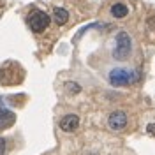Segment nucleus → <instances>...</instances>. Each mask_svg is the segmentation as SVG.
I'll return each mask as SVG.
<instances>
[{"mask_svg": "<svg viewBox=\"0 0 155 155\" xmlns=\"http://www.w3.org/2000/svg\"><path fill=\"white\" fill-rule=\"evenodd\" d=\"M107 79L115 87H125V85H132L136 81H139V72L137 71H129V69L118 67V69H113L107 74Z\"/></svg>", "mask_w": 155, "mask_h": 155, "instance_id": "nucleus-1", "label": "nucleus"}, {"mask_svg": "<svg viewBox=\"0 0 155 155\" xmlns=\"http://www.w3.org/2000/svg\"><path fill=\"white\" fill-rule=\"evenodd\" d=\"M115 49H113V57L116 60H125L130 51H132V41H130V35L127 32H118L115 37Z\"/></svg>", "mask_w": 155, "mask_h": 155, "instance_id": "nucleus-2", "label": "nucleus"}, {"mask_svg": "<svg viewBox=\"0 0 155 155\" xmlns=\"http://www.w3.org/2000/svg\"><path fill=\"white\" fill-rule=\"evenodd\" d=\"M28 27L34 34H41L49 27V16L44 11H34L28 16Z\"/></svg>", "mask_w": 155, "mask_h": 155, "instance_id": "nucleus-3", "label": "nucleus"}, {"mask_svg": "<svg viewBox=\"0 0 155 155\" xmlns=\"http://www.w3.org/2000/svg\"><path fill=\"white\" fill-rule=\"evenodd\" d=\"M107 125L111 130H122L127 125V113L124 111H113L107 118Z\"/></svg>", "mask_w": 155, "mask_h": 155, "instance_id": "nucleus-4", "label": "nucleus"}, {"mask_svg": "<svg viewBox=\"0 0 155 155\" xmlns=\"http://www.w3.org/2000/svg\"><path fill=\"white\" fill-rule=\"evenodd\" d=\"M12 124H14V113L9 111L4 104V101L0 99V129H7Z\"/></svg>", "mask_w": 155, "mask_h": 155, "instance_id": "nucleus-5", "label": "nucleus"}, {"mask_svg": "<svg viewBox=\"0 0 155 155\" xmlns=\"http://www.w3.org/2000/svg\"><path fill=\"white\" fill-rule=\"evenodd\" d=\"M78 125H79V118L76 115H67L60 120V129L65 130V132H71V130H76Z\"/></svg>", "mask_w": 155, "mask_h": 155, "instance_id": "nucleus-6", "label": "nucleus"}, {"mask_svg": "<svg viewBox=\"0 0 155 155\" xmlns=\"http://www.w3.org/2000/svg\"><path fill=\"white\" fill-rule=\"evenodd\" d=\"M53 19L57 25H65L69 21V12L64 7H55L53 9Z\"/></svg>", "mask_w": 155, "mask_h": 155, "instance_id": "nucleus-7", "label": "nucleus"}, {"mask_svg": "<svg viewBox=\"0 0 155 155\" xmlns=\"http://www.w3.org/2000/svg\"><path fill=\"white\" fill-rule=\"evenodd\" d=\"M111 14H113V18L122 19L129 14V7H127L125 4H120V2H118V4H113V5H111Z\"/></svg>", "mask_w": 155, "mask_h": 155, "instance_id": "nucleus-8", "label": "nucleus"}, {"mask_svg": "<svg viewBox=\"0 0 155 155\" xmlns=\"http://www.w3.org/2000/svg\"><path fill=\"white\" fill-rule=\"evenodd\" d=\"M67 88H69V90H72L74 94H78V92H81V87H79L78 83H67Z\"/></svg>", "mask_w": 155, "mask_h": 155, "instance_id": "nucleus-9", "label": "nucleus"}, {"mask_svg": "<svg viewBox=\"0 0 155 155\" xmlns=\"http://www.w3.org/2000/svg\"><path fill=\"white\" fill-rule=\"evenodd\" d=\"M0 155H5V139L0 137Z\"/></svg>", "mask_w": 155, "mask_h": 155, "instance_id": "nucleus-10", "label": "nucleus"}, {"mask_svg": "<svg viewBox=\"0 0 155 155\" xmlns=\"http://www.w3.org/2000/svg\"><path fill=\"white\" fill-rule=\"evenodd\" d=\"M146 130H148V134L155 136V124H148V125H146Z\"/></svg>", "mask_w": 155, "mask_h": 155, "instance_id": "nucleus-11", "label": "nucleus"}]
</instances>
